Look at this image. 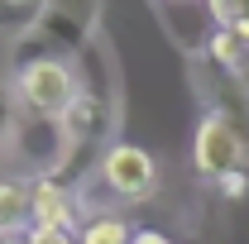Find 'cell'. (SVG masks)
<instances>
[{
    "label": "cell",
    "instance_id": "4",
    "mask_svg": "<svg viewBox=\"0 0 249 244\" xmlns=\"http://www.w3.org/2000/svg\"><path fill=\"white\" fill-rule=\"evenodd\" d=\"M87 187H106V196H115L120 206H144L158 192V163L139 144H115L106 153L96 182H87Z\"/></svg>",
    "mask_w": 249,
    "mask_h": 244
},
{
    "label": "cell",
    "instance_id": "3",
    "mask_svg": "<svg viewBox=\"0 0 249 244\" xmlns=\"http://www.w3.org/2000/svg\"><path fill=\"white\" fill-rule=\"evenodd\" d=\"M77 96H82V77H77V62H67V58H38L15 72V105L24 115L67 120Z\"/></svg>",
    "mask_w": 249,
    "mask_h": 244
},
{
    "label": "cell",
    "instance_id": "1",
    "mask_svg": "<svg viewBox=\"0 0 249 244\" xmlns=\"http://www.w3.org/2000/svg\"><path fill=\"white\" fill-rule=\"evenodd\" d=\"M77 77H82V96L62 120V158H58V173H53L72 192L96 182L106 153L120 144L115 134L124 120V72H120V53H115L110 34H101L77 58Z\"/></svg>",
    "mask_w": 249,
    "mask_h": 244
},
{
    "label": "cell",
    "instance_id": "7",
    "mask_svg": "<svg viewBox=\"0 0 249 244\" xmlns=\"http://www.w3.org/2000/svg\"><path fill=\"white\" fill-rule=\"evenodd\" d=\"M29 201H34V225H58V230H82L77 225V192L72 187H62L58 177H38L29 182Z\"/></svg>",
    "mask_w": 249,
    "mask_h": 244
},
{
    "label": "cell",
    "instance_id": "8",
    "mask_svg": "<svg viewBox=\"0 0 249 244\" xmlns=\"http://www.w3.org/2000/svg\"><path fill=\"white\" fill-rule=\"evenodd\" d=\"M34 230V201L29 182L19 177H0V244H15Z\"/></svg>",
    "mask_w": 249,
    "mask_h": 244
},
{
    "label": "cell",
    "instance_id": "12",
    "mask_svg": "<svg viewBox=\"0 0 249 244\" xmlns=\"http://www.w3.org/2000/svg\"><path fill=\"white\" fill-rule=\"evenodd\" d=\"M19 244H77V230H58V225H34Z\"/></svg>",
    "mask_w": 249,
    "mask_h": 244
},
{
    "label": "cell",
    "instance_id": "13",
    "mask_svg": "<svg viewBox=\"0 0 249 244\" xmlns=\"http://www.w3.org/2000/svg\"><path fill=\"white\" fill-rule=\"evenodd\" d=\"M216 192L225 196V201H245V192H249V173H245V168H240V173H225V177L216 182Z\"/></svg>",
    "mask_w": 249,
    "mask_h": 244
},
{
    "label": "cell",
    "instance_id": "6",
    "mask_svg": "<svg viewBox=\"0 0 249 244\" xmlns=\"http://www.w3.org/2000/svg\"><path fill=\"white\" fill-rule=\"evenodd\" d=\"M249 158V144L240 139V129L235 124L216 120V115H201L196 124V139H192V163H196V173L201 177H211L220 182L225 173H240Z\"/></svg>",
    "mask_w": 249,
    "mask_h": 244
},
{
    "label": "cell",
    "instance_id": "2",
    "mask_svg": "<svg viewBox=\"0 0 249 244\" xmlns=\"http://www.w3.org/2000/svg\"><path fill=\"white\" fill-rule=\"evenodd\" d=\"M101 19H106V0H38L34 19L10 43V67L19 72L24 62L38 58L77 62L101 38Z\"/></svg>",
    "mask_w": 249,
    "mask_h": 244
},
{
    "label": "cell",
    "instance_id": "14",
    "mask_svg": "<svg viewBox=\"0 0 249 244\" xmlns=\"http://www.w3.org/2000/svg\"><path fill=\"white\" fill-rule=\"evenodd\" d=\"M129 244H173V240H168L163 230H134V240H129Z\"/></svg>",
    "mask_w": 249,
    "mask_h": 244
},
{
    "label": "cell",
    "instance_id": "9",
    "mask_svg": "<svg viewBox=\"0 0 249 244\" xmlns=\"http://www.w3.org/2000/svg\"><path fill=\"white\" fill-rule=\"evenodd\" d=\"M134 240V230L124 225L115 211H96L82 220V230H77V244H129Z\"/></svg>",
    "mask_w": 249,
    "mask_h": 244
},
{
    "label": "cell",
    "instance_id": "5",
    "mask_svg": "<svg viewBox=\"0 0 249 244\" xmlns=\"http://www.w3.org/2000/svg\"><path fill=\"white\" fill-rule=\"evenodd\" d=\"M192 82H196L201 110L235 124L240 139L249 144V82H245V72H225L211 58H192Z\"/></svg>",
    "mask_w": 249,
    "mask_h": 244
},
{
    "label": "cell",
    "instance_id": "15",
    "mask_svg": "<svg viewBox=\"0 0 249 244\" xmlns=\"http://www.w3.org/2000/svg\"><path fill=\"white\" fill-rule=\"evenodd\" d=\"M0 5H5V10H29V15H34V5H38V0H0Z\"/></svg>",
    "mask_w": 249,
    "mask_h": 244
},
{
    "label": "cell",
    "instance_id": "11",
    "mask_svg": "<svg viewBox=\"0 0 249 244\" xmlns=\"http://www.w3.org/2000/svg\"><path fill=\"white\" fill-rule=\"evenodd\" d=\"M201 5L211 10L216 24H240V19H249V0H201Z\"/></svg>",
    "mask_w": 249,
    "mask_h": 244
},
{
    "label": "cell",
    "instance_id": "10",
    "mask_svg": "<svg viewBox=\"0 0 249 244\" xmlns=\"http://www.w3.org/2000/svg\"><path fill=\"white\" fill-rule=\"evenodd\" d=\"M201 58H211L216 67H225V72H245V67H249V48L230 29H220V24H216V34L206 38V53H201Z\"/></svg>",
    "mask_w": 249,
    "mask_h": 244
}]
</instances>
